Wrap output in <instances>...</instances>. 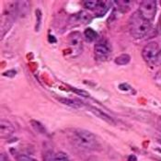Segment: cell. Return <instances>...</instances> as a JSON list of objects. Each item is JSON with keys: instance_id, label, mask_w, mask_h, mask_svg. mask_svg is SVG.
Segmentation results:
<instances>
[{"instance_id": "obj_14", "label": "cell", "mask_w": 161, "mask_h": 161, "mask_svg": "<svg viewBox=\"0 0 161 161\" xmlns=\"http://www.w3.org/2000/svg\"><path fill=\"white\" fill-rule=\"evenodd\" d=\"M83 6L87 9H95L99 4L98 0H88V1H83Z\"/></svg>"}, {"instance_id": "obj_20", "label": "cell", "mask_w": 161, "mask_h": 161, "mask_svg": "<svg viewBox=\"0 0 161 161\" xmlns=\"http://www.w3.org/2000/svg\"><path fill=\"white\" fill-rule=\"evenodd\" d=\"M157 64H161V51H159L158 56V60H157Z\"/></svg>"}, {"instance_id": "obj_1", "label": "cell", "mask_w": 161, "mask_h": 161, "mask_svg": "<svg viewBox=\"0 0 161 161\" xmlns=\"http://www.w3.org/2000/svg\"><path fill=\"white\" fill-rule=\"evenodd\" d=\"M71 139L75 145L86 150H98L99 144L96 136L89 131L75 129L71 134Z\"/></svg>"}, {"instance_id": "obj_16", "label": "cell", "mask_w": 161, "mask_h": 161, "mask_svg": "<svg viewBox=\"0 0 161 161\" xmlns=\"http://www.w3.org/2000/svg\"><path fill=\"white\" fill-rule=\"evenodd\" d=\"M17 161H37L36 159L29 157V156H26V155H19L18 156L17 158Z\"/></svg>"}, {"instance_id": "obj_18", "label": "cell", "mask_w": 161, "mask_h": 161, "mask_svg": "<svg viewBox=\"0 0 161 161\" xmlns=\"http://www.w3.org/2000/svg\"><path fill=\"white\" fill-rule=\"evenodd\" d=\"M158 34H161V16H160V19H159L158 25Z\"/></svg>"}, {"instance_id": "obj_19", "label": "cell", "mask_w": 161, "mask_h": 161, "mask_svg": "<svg viewBox=\"0 0 161 161\" xmlns=\"http://www.w3.org/2000/svg\"><path fill=\"white\" fill-rule=\"evenodd\" d=\"M128 161H137V158L136 156H134V155H132V156H130L129 157V159Z\"/></svg>"}, {"instance_id": "obj_17", "label": "cell", "mask_w": 161, "mask_h": 161, "mask_svg": "<svg viewBox=\"0 0 161 161\" xmlns=\"http://www.w3.org/2000/svg\"><path fill=\"white\" fill-rule=\"evenodd\" d=\"M115 3L120 5V8H123V7H124V8H130V5L133 4L132 1H116Z\"/></svg>"}, {"instance_id": "obj_6", "label": "cell", "mask_w": 161, "mask_h": 161, "mask_svg": "<svg viewBox=\"0 0 161 161\" xmlns=\"http://www.w3.org/2000/svg\"><path fill=\"white\" fill-rule=\"evenodd\" d=\"M94 51H95V54L97 55V57L102 59V58L107 57L111 53L112 49H111V45L109 44L108 42L101 41L95 44Z\"/></svg>"}, {"instance_id": "obj_15", "label": "cell", "mask_w": 161, "mask_h": 161, "mask_svg": "<svg viewBox=\"0 0 161 161\" xmlns=\"http://www.w3.org/2000/svg\"><path fill=\"white\" fill-rule=\"evenodd\" d=\"M60 100L62 101L63 103L67 104V105H69V106H71V107H73V108H79V107L82 106V104H81L80 102H78V101L75 102V100H74V99H60Z\"/></svg>"}, {"instance_id": "obj_21", "label": "cell", "mask_w": 161, "mask_h": 161, "mask_svg": "<svg viewBox=\"0 0 161 161\" xmlns=\"http://www.w3.org/2000/svg\"><path fill=\"white\" fill-rule=\"evenodd\" d=\"M1 161H8V158L5 157L4 154H1Z\"/></svg>"}, {"instance_id": "obj_11", "label": "cell", "mask_w": 161, "mask_h": 161, "mask_svg": "<svg viewBox=\"0 0 161 161\" xmlns=\"http://www.w3.org/2000/svg\"><path fill=\"white\" fill-rule=\"evenodd\" d=\"M76 19L81 23H88L92 20V16L87 11H81L76 15Z\"/></svg>"}, {"instance_id": "obj_8", "label": "cell", "mask_w": 161, "mask_h": 161, "mask_svg": "<svg viewBox=\"0 0 161 161\" xmlns=\"http://www.w3.org/2000/svg\"><path fill=\"white\" fill-rule=\"evenodd\" d=\"M111 4H112V2H110V1H99V4H98L97 8L94 9L95 13L97 14V16L98 17L103 16L105 13L108 11V9L110 8Z\"/></svg>"}, {"instance_id": "obj_4", "label": "cell", "mask_w": 161, "mask_h": 161, "mask_svg": "<svg viewBox=\"0 0 161 161\" xmlns=\"http://www.w3.org/2000/svg\"><path fill=\"white\" fill-rule=\"evenodd\" d=\"M158 53H159L158 44L155 42H151L147 43L142 51V56L144 60L150 64H157Z\"/></svg>"}, {"instance_id": "obj_9", "label": "cell", "mask_w": 161, "mask_h": 161, "mask_svg": "<svg viewBox=\"0 0 161 161\" xmlns=\"http://www.w3.org/2000/svg\"><path fill=\"white\" fill-rule=\"evenodd\" d=\"M90 111L93 112L95 115H97L98 117H99L100 119H103L105 122L109 123L111 124H115V121L112 119L111 116H109L107 113H105L104 112H102L101 110H99L97 108H94V107H90Z\"/></svg>"}, {"instance_id": "obj_7", "label": "cell", "mask_w": 161, "mask_h": 161, "mask_svg": "<svg viewBox=\"0 0 161 161\" xmlns=\"http://www.w3.org/2000/svg\"><path fill=\"white\" fill-rule=\"evenodd\" d=\"M0 129H1V136L8 137L13 132H14V126L11 123H9L7 120H2L0 124Z\"/></svg>"}, {"instance_id": "obj_5", "label": "cell", "mask_w": 161, "mask_h": 161, "mask_svg": "<svg viewBox=\"0 0 161 161\" xmlns=\"http://www.w3.org/2000/svg\"><path fill=\"white\" fill-rule=\"evenodd\" d=\"M82 42H83V39H82V35L80 34V32L74 31L69 34L68 44L72 50V53L74 56H77L81 53L82 46H83Z\"/></svg>"}, {"instance_id": "obj_10", "label": "cell", "mask_w": 161, "mask_h": 161, "mask_svg": "<svg viewBox=\"0 0 161 161\" xmlns=\"http://www.w3.org/2000/svg\"><path fill=\"white\" fill-rule=\"evenodd\" d=\"M84 37H85L87 42H92L98 39V33L94 30H92L91 28H87V30L84 31Z\"/></svg>"}, {"instance_id": "obj_3", "label": "cell", "mask_w": 161, "mask_h": 161, "mask_svg": "<svg viewBox=\"0 0 161 161\" xmlns=\"http://www.w3.org/2000/svg\"><path fill=\"white\" fill-rule=\"evenodd\" d=\"M138 12L140 15L147 19V21L151 22L157 12V2L154 0H145L142 1L138 9Z\"/></svg>"}, {"instance_id": "obj_23", "label": "cell", "mask_w": 161, "mask_h": 161, "mask_svg": "<svg viewBox=\"0 0 161 161\" xmlns=\"http://www.w3.org/2000/svg\"><path fill=\"white\" fill-rule=\"evenodd\" d=\"M159 142H160V143H161V141H159Z\"/></svg>"}, {"instance_id": "obj_22", "label": "cell", "mask_w": 161, "mask_h": 161, "mask_svg": "<svg viewBox=\"0 0 161 161\" xmlns=\"http://www.w3.org/2000/svg\"><path fill=\"white\" fill-rule=\"evenodd\" d=\"M159 3H160V5H161V1H160V2H159Z\"/></svg>"}, {"instance_id": "obj_13", "label": "cell", "mask_w": 161, "mask_h": 161, "mask_svg": "<svg viewBox=\"0 0 161 161\" xmlns=\"http://www.w3.org/2000/svg\"><path fill=\"white\" fill-rule=\"evenodd\" d=\"M130 62V56L128 54H122L115 59V63L119 65H124Z\"/></svg>"}, {"instance_id": "obj_2", "label": "cell", "mask_w": 161, "mask_h": 161, "mask_svg": "<svg viewBox=\"0 0 161 161\" xmlns=\"http://www.w3.org/2000/svg\"><path fill=\"white\" fill-rule=\"evenodd\" d=\"M151 29V23L145 19L140 13H134L129 20V30L132 36L136 39L145 37Z\"/></svg>"}, {"instance_id": "obj_12", "label": "cell", "mask_w": 161, "mask_h": 161, "mask_svg": "<svg viewBox=\"0 0 161 161\" xmlns=\"http://www.w3.org/2000/svg\"><path fill=\"white\" fill-rule=\"evenodd\" d=\"M49 161H70V159L64 153L58 152L54 155H51Z\"/></svg>"}]
</instances>
